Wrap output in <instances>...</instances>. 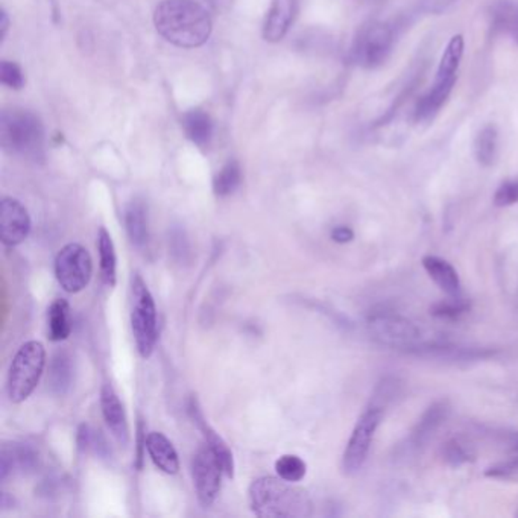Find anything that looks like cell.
<instances>
[{"instance_id":"cell-1","label":"cell","mask_w":518,"mask_h":518,"mask_svg":"<svg viewBox=\"0 0 518 518\" xmlns=\"http://www.w3.org/2000/svg\"><path fill=\"white\" fill-rule=\"evenodd\" d=\"M154 24L166 41L183 49L201 48L214 30L209 13L195 0H163L155 8Z\"/></svg>"},{"instance_id":"cell-2","label":"cell","mask_w":518,"mask_h":518,"mask_svg":"<svg viewBox=\"0 0 518 518\" xmlns=\"http://www.w3.org/2000/svg\"><path fill=\"white\" fill-rule=\"evenodd\" d=\"M250 506L259 517L304 518L312 515V500L304 489L271 476L259 477L248 491Z\"/></svg>"},{"instance_id":"cell-3","label":"cell","mask_w":518,"mask_h":518,"mask_svg":"<svg viewBox=\"0 0 518 518\" xmlns=\"http://www.w3.org/2000/svg\"><path fill=\"white\" fill-rule=\"evenodd\" d=\"M464 37L460 34L453 35L442 52L431 90L418 101L415 107L417 123H431L446 105L458 81V70L464 57Z\"/></svg>"},{"instance_id":"cell-4","label":"cell","mask_w":518,"mask_h":518,"mask_svg":"<svg viewBox=\"0 0 518 518\" xmlns=\"http://www.w3.org/2000/svg\"><path fill=\"white\" fill-rule=\"evenodd\" d=\"M0 143L10 154L30 160H43V123L37 114L28 110H5L0 116Z\"/></svg>"},{"instance_id":"cell-5","label":"cell","mask_w":518,"mask_h":518,"mask_svg":"<svg viewBox=\"0 0 518 518\" xmlns=\"http://www.w3.org/2000/svg\"><path fill=\"white\" fill-rule=\"evenodd\" d=\"M46 365V350L41 342L30 341L20 347L13 359L8 374V397L13 403H22L34 393Z\"/></svg>"},{"instance_id":"cell-6","label":"cell","mask_w":518,"mask_h":518,"mask_svg":"<svg viewBox=\"0 0 518 518\" xmlns=\"http://www.w3.org/2000/svg\"><path fill=\"white\" fill-rule=\"evenodd\" d=\"M132 327L137 351L141 358L148 359L154 353L159 338V321L154 298L145 281L139 274L132 278Z\"/></svg>"},{"instance_id":"cell-7","label":"cell","mask_w":518,"mask_h":518,"mask_svg":"<svg viewBox=\"0 0 518 518\" xmlns=\"http://www.w3.org/2000/svg\"><path fill=\"white\" fill-rule=\"evenodd\" d=\"M367 329L377 344L406 353L423 342L420 327L394 312H373L367 320Z\"/></svg>"},{"instance_id":"cell-8","label":"cell","mask_w":518,"mask_h":518,"mask_svg":"<svg viewBox=\"0 0 518 518\" xmlns=\"http://www.w3.org/2000/svg\"><path fill=\"white\" fill-rule=\"evenodd\" d=\"M394 41L395 37L391 26L373 22L359 31L351 48V59L360 68H380L393 52Z\"/></svg>"},{"instance_id":"cell-9","label":"cell","mask_w":518,"mask_h":518,"mask_svg":"<svg viewBox=\"0 0 518 518\" xmlns=\"http://www.w3.org/2000/svg\"><path fill=\"white\" fill-rule=\"evenodd\" d=\"M383 413H385L383 409L369 404L359 417L342 456V470L345 475H358L359 471L362 470L368 458L376 431L382 423Z\"/></svg>"},{"instance_id":"cell-10","label":"cell","mask_w":518,"mask_h":518,"mask_svg":"<svg viewBox=\"0 0 518 518\" xmlns=\"http://www.w3.org/2000/svg\"><path fill=\"white\" fill-rule=\"evenodd\" d=\"M92 256L79 243H68L55 257V276L68 294L84 291L92 278Z\"/></svg>"},{"instance_id":"cell-11","label":"cell","mask_w":518,"mask_h":518,"mask_svg":"<svg viewBox=\"0 0 518 518\" xmlns=\"http://www.w3.org/2000/svg\"><path fill=\"white\" fill-rule=\"evenodd\" d=\"M223 475H225L223 465L214 451L207 444L199 447L192 460V477L196 495L203 506L214 504L221 491Z\"/></svg>"},{"instance_id":"cell-12","label":"cell","mask_w":518,"mask_h":518,"mask_svg":"<svg viewBox=\"0 0 518 518\" xmlns=\"http://www.w3.org/2000/svg\"><path fill=\"white\" fill-rule=\"evenodd\" d=\"M449 415H450V404L447 400H438L431 404L412 429L404 446L400 447L398 450L402 451L403 456L413 455L423 450L436 432L440 431V427L446 423Z\"/></svg>"},{"instance_id":"cell-13","label":"cell","mask_w":518,"mask_h":518,"mask_svg":"<svg viewBox=\"0 0 518 518\" xmlns=\"http://www.w3.org/2000/svg\"><path fill=\"white\" fill-rule=\"evenodd\" d=\"M0 236L5 247H17L30 236L31 218L23 204L14 198L0 203Z\"/></svg>"},{"instance_id":"cell-14","label":"cell","mask_w":518,"mask_h":518,"mask_svg":"<svg viewBox=\"0 0 518 518\" xmlns=\"http://www.w3.org/2000/svg\"><path fill=\"white\" fill-rule=\"evenodd\" d=\"M40 465L39 451L23 442H11L0 451V479L5 482L11 475L34 473Z\"/></svg>"},{"instance_id":"cell-15","label":"cell","mask_w":518,"mask_h":518,"mask_svg":"<svg viewBox=\"0 0 518 518\" xmlns=\"http://www.w3.org/2000/svg\"><path fill=\"white\" fill-rule=\"evenodd\" d=\"M298 5L300 0H272L263 24V39L269 43H278L285 39L298 14Z\"/></svg>"},{"instance_id":"cell-16","label":"cell","mask_w":518,"mask_h":518,"mask_svg":"<svg viewBox=\"0 0 518 518\" xmlns=\"http://www.w3.org/2000/svg\"><path fill=\"white\" fill-rule=\"evenodd\" d=\"M187 412H189L192 422L198 426L199 431L203 432L205 444L214 451V455L218 456L219 462L223 465L225 476H227V477H232V476H234V458H232V450L228 449L227 442L223 441V438L210 427L209 423L205 422L203 411H201L196 398H189V402H187Z\"/></svg>"},{"instance_id":"cell-17","label":"cell","mask_w":518,"mask_h":518,"mask_svg":"<svg viewBox=\"0 0 518 518\" xmlns=\"http://www.w3.org/2000/svg\"><path fill=\"white\" fill-rule=\"evenodd\" d=\"M101 407L104 420L107 423L113 436L116 438L119 444L126 446L130 441V427H128V420H126L125 407L122 404L116 391L108 383L102 386Z\"/></svg>"},{"instance_id":"cell-18","label":"cell","mask_w":518,"mask_h":518,"mask_svg":"<svg viewBox=\"0 0 518 518\" xmlns=\"http://www.w3.org/2000/svg\"><path fill=\"white\" fill-rule=\"evenodd\" d=\"M146 450L159 470L166 475H177L179 470L178 453L168 436L161 432H150L146 436Z\"/></svg>"},{"instance_id":"cell-19","label":"cell","mask_w":518,"mask_h":518,"mask_svg":"<svg viewBox=\"0 0 518 518\" xmlns=\"http://www.w3.org/2000/svg\"><path fill=\"white\" fill-rule=\"evenodd\" d=\"M49 387L55 395H66L75 382V360L68 350H59L49 365Z\"/></svg>"},{"instance_id":"cell-20","label":"cell","mask_w":518,"mask_h":518,"mask_svg":"<svg viewBox=\"0 0 518 518\" xmlns=\"http://www.w3.org/2000/svg\"><path fill=\"white\" fill-rule=\"evenodd\" d=\"M423 268L436 286L446 292L449 296H460V280L458 271L441 257L426 256L423 259Z\"/></svg>"},{"instance_id":"cell-21","label":"cell","mask_w":518,"mask_h":518,"mask_svg":"<svg viewBox=\"0 0 518 518\" xmlns=\"http://www.w3.org/2000/svg\"><path fill=\"white\" fill-rule=\"evenodd\" d=\"M125 225L132 245L145 248L150 242V225H148V209L141 199H134L126 207Z\"/></svg>"},{"instance_id":"cell-22","label":"cell","mask_w":518,"mask_h":518,"mask_svg":"<svg viewBox=\"0 0 518 518\" xmlns=\"http://www.w3.org/2000/svg\"><path fill=\"white\" fill-rule=\"evenodd\" d=\"M491 28L518 44V0H497L489 8Z\"/></svg>"},{"instance_id":"cell-23","label":"cell","mask_w":518,"mask_h":518,"mask_svg":"<svg viewBox=\"0 0 518 518\" xmlns=\"http://www.w3.org/2000/svg\"><path fill=\"white\" fill-rule=\"evenodd\" d=\"M49 340L61 342L72 333V314L70 305L63 298L55 300L48 310Z\"/></svg>"},{"instance_id":"cell-24","label":"cell","mask_w":518,"mask_h":518,"mask_svg":"<svg viewBox=\"0 0 518 518\" xmlns=\"http://www.w3.org/2000/svg\"><path fill=\"white\" fill-rule=\"evenodd\" d=\"M473 150L477 163L484 168H491L497 160L499 155V132L493 123L485 125L473 143Z\"/></svg>"},{"instance_id":"cell-25","label":"cell","mask_w":518,"mask_h":518,"mask_svg":"<svg viewBox=\"0 0 518 518\" xmlns=\"http://www.w3.org/2000/svg\"><path fill=\"white\" fill-rule=\"evenodd\" d=\"M183 130L187 139L194 141L195 145H209L214 137V121L203 110H192L186 113L183 117Z\"/></svg>"},{"instance_id":"cell-26","label":"cell","mask_w":518,"mask_h":518,"mask_svg":"<svg viewBox=\"0 0 518 518\" xmlns=\"http://www.w3.org/2000/svg\"><path fill=\"white\" fill-rule=\"evenodd\" d=\"M97 250H99V257H101L102 281L108 287H113L116 285V250H114V243H113L110 232L104 227L99 230V236H97Z\"/></svg>"},{"instance_id":"cell-27","label":"cell","mask_w":518,"mask_h":518,"mask_svg":"<svg viewBox=\"0 0 518 518\" xmlns=\"http://www.w3.org/2000/svg\"><path fill=\"white\" fill-rule=\"evenodd\" d=\"M77 449L83 453H93L101 459H110L113 455L112 447L101 432L93 429L90 424H81L77 429Z\"/></svg>"},{"instance_id":"cell-28","label":"cell","mask_w":518,"mask_h":518,"mask_svg":"<svg viewBox=\"0 0 518 518\" xmlns=\"http://www.w3.org/2000/svg\"><path fill=\"white\" fill-rule=\"evenodd\" d=\"M241 183H242V169H241L238 161L230 160L214 177V194L223 196V198L228 196V195L234 194L238 190Z\"/></svg>"},{"instance_id":"cell-29","label":"cell","mask_w":518,"mask_h":518,"mask_svg":"<svg viewBox=\"0 0 518 518\" xmlns=\"http://www.w3.org/2000/svg\"><path fill=\"white\" fill-rule=\"evenodd\" d=\"M441 456L447 465L458 468V467L473 462L476 453L473 447L468 446L467 442L459 438H451L442 446Z\"/></svg>"},{"instance_id":"cell-30","label":"cell","mask_w":518,"mask_h":518,"mask_svg":"<svg viewBox=\"0 0 518 518\" xmlns=\"http://www.w3.org/2000/svg\"><path fill=\"white\" fill-rule=\"evenodd\" d=\"M276 471L278 477L287 480V482H300L307 473V465L300 456L283 455L277 459Z\"/></svg>"},{"instance_id":"cell-31","label":"cell","mask_w":518,"mask_h":518,"mask_svg":"<svg viewBox=\"0 0 518 518\" xmlns=\"http://www.w3.org/2000/svg\"><path fill=\"white\" fill-rule=\"evenodd\" d=\"M470 310V304L460 296H450L449 301H440L432 305L431 314L441 320H456Z\"/></svg>"},{"instance_id":"cell-32","label":"cell","mask_w":518,"mask_h":518,"mask_svg":"<svg viewBox=\"0 0 518 518\" xmlns=\"http://www.w3.org/2000/svg\"><path fill=\"white\" fill-rule=\"evenodd\" d=\"M398 389H400V383L395 377L382 378V382L378 383L376 391H374L373 397L369 404L380 407V409H386L389 403L393 402L394 397L397 395Z\"/></svg>"},{"instance_id":"cell-33","label":"cell","mask_w":518,"mask_h":518,"mask_svg":"<svg viewBox=\"0 0 518 518\" xmlns=\"http://www.w3.org/2000/svg\"><path fill=\"white\" fill-rule=\"evenodd\" d=\"M0 81L6 87L20 90L24 86L23 72L13 61H2L0 64Z\"/></svg>"},{"instance_id":"cell-34","label":"cell","mask_w":518,"mask_h":518,"mask_svg":"<svg viewBox=\"0 0 518 518\" xmlns=\"http://www.w3.org/2000/svg\"><path fill=\"white\" fill-rule=\"evenodd\" d=\"M518 203V181L517 179H509L499 186L495 190V207H509Z\"/></svg>"},{"instance_id":"cell-35","label":"cell","mask_w":518,"mask_h":518,"mask_svg":"<svg viewBox=\"0 0 518 518\" xmlns=\"http://www.w3.org/2000/svg\"><path fill=\"white\" fill-rule=\"evenodd\" d=\"M518 473V456L511 458V459L502 460L497 464L491 465L489 468L485 471L486 477H493V479H509Z\"/></svg>"},{"instance_id":"cell-36","label":"cell","mask_w":518,"mask_h":518,"mask_svg":"<svg viewBox=\"0 0 518 518\" xmlns=\"http://www.w3.org/2000/svg\"><path fill=\"white\" fill-rule=\"evenodd\" d=\"M170 248H172V254H174L179 262H186V256L189 254V242L186 239L185 232L181 230H174L170 232Z\"/></svg>"},{"instance_id":"cell-37","label":"cell","mask_w":518,"mask_h":518,"mask_svg":"<svg viewBox=\"0 0 518 518\" xmlns=\"http://www.w3.org/2000/svg\"><path fill=\"white\" fill-rule=\"evenodd\" d=\"M354 239V232L347 225H340L332 230V241L336 243H349Z\"/></svg>"},{"instance_id":"cell-38","label":"cell","mask_w":518,"mask_h":518,"mask_svg":"<svg viewBox=\"0 0 518 518\" xmlns=\"http://www.w3.org/2000/svg\"><path fill=\"white\" fill-rule=\"evenodd\" d=\"M139 436H137V441H139V447H137V464L136 467L139 470H141L143 467V450H146V433L145 429H143V423H139V431H137Z\"/></svg>"},{"instance_id":"cell-39","label":"cell","mask_w":518,"mask_h":518,"mask_svg":"<svg viewBox=\"0 0 518 518\" xmlns=\"http://www.w3.org/2000/svg\"><path fill=\"white\" fill-rule=\"evenodd\" d=\"M453 2H455V0H426V5L429 11L441 13L442 10H446L447 6L453 4Z\"/></svg>"},{"instance_id":"cell-40","label":"cell","mask_w":518,"mask_h":518,"mask_svg":"<svg viewBox=\"0 0 518 518\" xmlns=\"http://www.w3.org/2000/svg\"><path fill=\"white\" fill-rule=\"evenodd\" d=\"M8 26H10V19L6 14L5 10H0V37L4 39L6 32H8Z\"/></svg>"},{"instance_id":"cell-41","label":"cell","mask_w":518,"mask_h":518,"mask_svg":"<svg viewBox=\"0 0 518 518\" xmlns=\"http://www.w3.org/2000/svg\"><path fill=\"white\" fill-rule=\"evenodd\" d=\"M210 2H212V4H214V5H216V4H219L221 0H210Z\"/></svg>"},{"instance_id":"cell-42","label":"cell","mask_w":518,"mask_h":518,"mask_svg":"<svg viewBox=\"0 0 518 518\" xmlns=\"http://www.w3.org/2000/svg\"><path fill=\"white\" fill-rule=\"evenodd\" d=\"M515 517H518V511H517V513H515Z\"/></svg>"}]
</instances>
